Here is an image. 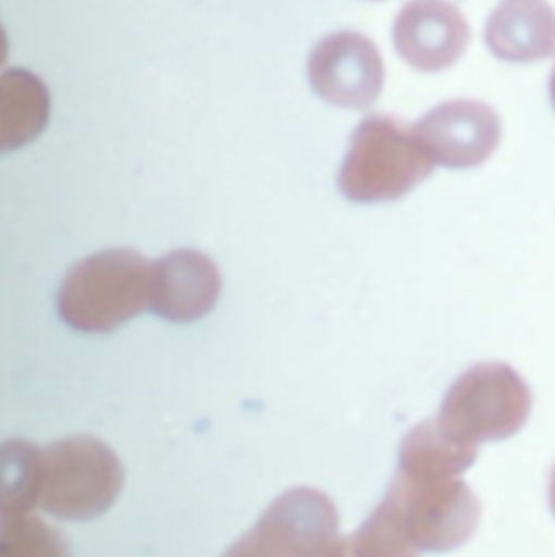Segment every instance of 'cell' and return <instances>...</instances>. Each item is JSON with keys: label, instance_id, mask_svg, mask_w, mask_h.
Here are the masks:
<instances>
[{"label": "cell", "instance_id": "8992f818", "mask_svg": "<svg viewBox=\"0 0 555 557\" xmlns=\"http://www.w3.org/2000/svg\"><path fill=\"white\" fill-rule=\"evenodd\" d=\"M308 81L334 107L367 109L384 85V63L375 44L358 33L323 37L308 57Z\"/></svg>", "mask_w": 555, "mask_h": 557}, {"label": "cell", "instance_id": "8fae6325", "mask_svg": "<svg viewBox=\"0 0 555 557\" xmlns=\"http://www.w3.org/2000/svg\"><path fill=\"white\" fill-rule=\"evenodd\" d=\"M489 50L508 63H534L555 54V9L547 0H506L486 22Z\"/></svg>", "mask_w": 555, "mask_h": 557}, {"label": "cell", "instance_id": "d6986e66", "mask_svg": "<svg viewBox=\"0 0 555 557\" xmlns=\"http://www.w3.org/2000/svg\"><path fill=\"white\" fill-rule=\"evenodd\" d=\"M550 96H552V104H554L555 109V65L554 72H552V78H550Z\"/></svg>", "mask_w": 555, "mask_h": 557}, {"label": "cell", "instance_id": "6da1fadb", "mask_svg": "<svg viewBox=\"0 0 555 557\" xmlns=\"http://www.w3.org/2000/svg\"><path fill=\"white\" fill-rule=\"evenodd\" d=\"M434 165L417 128L391 115H369L351 135L338 189L351 202H393L425 181Z\"/></svg>", "mask_w": 555, "mask_h": 557}, {"label": "cell", "instance_id": "ba28073f", "mask_svg": "<svg viewBox=\"0 0 555 557\" xmlns=\"http://www.w3.org/2000/svg\"><path fill=\"white\" fill-rule=\"evenodd\" d=\"M415 128L434 163L452 170H471L486 163L502 141L497 111L478 100L443 102Z\"/></svg>", "mask_w": 555, "mask_h": 557}, {"label": "cell", "instance_id": "52a82bcc", "mask_svg": "<svg viewBox=\"0 0 555 557\" xmlns=\"http://www.w3.org/2000/svg\"><path fill=\"white\" fill-rule=\"evenodd\" d=\"M334 504L314 488H293L276 499L250 534L263 557H319L338 536Z\"/></svg>", "mask_w": 555, "mask_h": 557}, {"label": "cell", "instance_id": "3957f363", "mask_svg": "<svg viewBox=\"0 0 555 557\" xmlns=\"http://www.w3.org/2000/svg\"><path fill=\"white\" fill-rule=\"evenodd\" d=\"M384 504L419 552H452L478 530L482 506L462 475L399 467Z\"/></svg>", "mask_w": 555, "mask_h": 557}, {"label": "cell", "instance_id": "9c48e42d", "mask_svg": "<svg viewBox=\"0 0 555 557\" xmlns=\"http://www.w3.org/2000/svg\"><path fill=\"white\" fill-rule=\"evenodd\" d=\"M471 28L462 11L447 0H410L393 24L399 57L415 70L443 72L467 50Z\"/></svg>", "mask_w": 555, "mask_h": 557}, {"label": "cell", "instance_id": "7a4b0ae2", "mask_svg": "<svg viewBox=\"0 0 555 557\" xmlns=\"http://www.w3.org/2000/svg\"><path fill=\"white\" fill-rule=\"evenodd\" d=\"M155 263L133 250H107L70 270L59 290V312L78 332H113L152 301Z\"/></svg>", "mask_w": 555, "mask_h": 557}, {"label": "cell", "instance_id": "30bf717a", "mask_svg": "<svg viewBox=\"0 0 555 557\" xmlns=\"http://www.w3.org/2000/svg\"><path fill=\"white\" fill-rule=\"evenodd\" d=\"M222 293L218 265L196 250H178L155 263L150 310L174 323L198 321Z\"/></svg>", "mask_w": 555, "mask_h": 557}, {"label": "cell", "instance_id": "4fadbf2b", "mask_svg": "<svg viewBox=\"0 0 555 557\" xmlns=\"http://www.w3.org/2000/svg\"><path fill=\"white\" fill-rule=\"evenodd\" d=\"M46 478L44 449L26 441L2 445V519L30 515L41 499Z\"/></svg>", "mask_w": 555, "mask_h": 557}, {"label": "cell", "instance_id": "277c9868", "mask_svg": "<svg viewBox=\"0 0 555 557\" xmlns=\"http://www.w3.org/2000/svg\"><path fill=\"white\" fill-rule=\"evenodd\" d=\"M530 412L528 382L506 362H480L452 384L436 423L454 441L478 447L515 436Z\"/></svg>", "mask_w": 555, "mask_h": 557}, {"label": "cell", "instance_id": "e0dca14e", "mask_svg": "<svg viewBox=\"0 0 555 557\" xmlns=\"http://www.w3.org/2000/svg\"><path fill=\"white\" fill-rule=\"evenodd\" d=\"M224 557H263L259 554V549L252 545V541L248 539V536H244L242 541H237L231 549H229V554Z\"/></svg>", "mask_w": 555, "mask_h": 557}, {"label": "cell", "instance_id": "9a60e30c", "mask_svg": "<svg viewBox=\"0 0 555 557\" xmlns=\"http://www.w3.org/2000/svg\"><path fill=\"white\" fill-rule=\"evenodd\" d=\"M356 557H419L421 552L408 539L393 510L382 502L367 523L349 536Z\"/></svg>", "mask_w": 555, "mask_h": 557}, {"label": "cell", "instance_id": "2e32d148", "mask_svg": "<svg viewBox=\"0 0 555 557\" xmlns=\"http://www.w3.org/2000/svg\"><path fill=\"white\" fill-rule=\"evenodd\" d=\"M319 557H356L354 556V552H351V543H349V539H343V536H336L330 545H328V549L321 554Z\"/></svg>", "mask_w": 555, "mask_h": 557}, {"label": "cell", "instance_id": "7c38bea8", "mask_svg": "<svg viewBox=\"0 0 555 557\" xmlns=\"http://www.w3.org/2000/svg\"><path fill=\"white\" fill-rule=\"evenodd\" d=\"M2 150H11L37 137L48 117V94L39 78L22 70L2 74Z\"/></svg>", "mask_w": 555, "mask_h": 557}, {"label": "cell", "instance_id": "5bb4252c", "mask_svg": "<svg viewBox=\"0 0 555 557\" xmlns=\"http://www.w3.org/2000/svg\"><path fill=\"white\" fill-rule=\"evenodd\" d=\"M0 557H70L61 532L37 517L2 519Z\"/></svg>", "mask_w": 555, "mask_h": 557}, {"label": "cell", "instance_id": "ac0fdd59", "mask_svg": "<svg viewBox=\"0 0 555 557\" xmlns=\"http://www.w3.org/2000/svg\"><path fill=\"white\" fill-rule=\"evenodd\" d=\"M550 506H552V512L555 517V467L552 471V480H550Z\"/></svg>", "mask_w": 555, "mask_h": 557}, {"label": "cell", "instance_id": "5b68a950", "mask_svg": "<svg viewBox=\"0 0 555 557\" xmlns=\"http://www.w3.org/2000/svg\"><path fill=\"white\" fill-rule=\"evenodd\" d=\"M46 478L39 508L61 521H89L107 512L124 484L113 449L94 436L63 438L44 449Z\"/></svg>", "mask_w": 555, "mask_h": 557}]
</instances>
